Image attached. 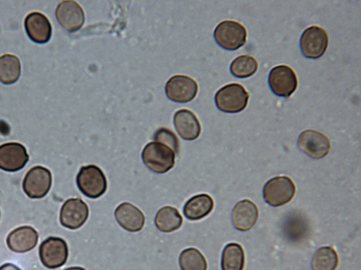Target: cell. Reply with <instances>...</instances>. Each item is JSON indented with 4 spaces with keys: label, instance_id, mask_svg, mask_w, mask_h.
Wrapping results in <instances>:
<instances>
[{
    "label": "cell",
    "instance_id": "obj_1",
    "mask_svg": "<svg viewBox=\"0 0 361 270\" xmlns=\"http://www.w3.org/2000/svg\"><path fill=\"white\" fill-rule=\"evenodd\" d=\"M142 159L149 169L157 174H164L174 167L176 154L169 146L154 141L145 146Z\"/></svg>",
    "mask_w": 361,
    "mask_h": 270
},
{
    "label": "cell",
    "instance_id": "obj_2",
    "mask_svg": "<svg viewBox=\"0 0 361 270\" xmlns=\"http://www.w3.org/2000/svg\"><path fill=\"white\" fill-rule=\"evenodd\" d=\"M250 95L242 84L232 83L220 89L215 96L217 108L227 113H238L247 106Z\"/></svg>",
    "mask_w": 361,
    "mask_h": 270
},
{
    "label": "cell",
    "instance_id": "obj_3",
    "mask_svg": "<svg viewBox=\"0 0 361 270\" xmlns=\"http://www.w3.org/2000/svg\"><path fill=\"white\" fill-rule=\"evenodd\" d=\"M76 183L80 192L89 198H99L107 190L106 177L96 165L82 167L77 176Z\"/></svg>",
    "mask_w": 361,
    "mask_h": 270
},
{
    "label": "cell",
    "instance_id": "obj_4",
    "mask_svg": "<svg viewBox=\"0 0 361 270\" xmlns=\"http://www.w3.org/2000/svg\"><path fill=\"white\" fill-rule=\"evenodd\" d=\"M247 32L245 27L235 21L225 20L216 27L214 38L224 49L235 51L247 43Z\"/></svg>",
    "mask_w": 361,
    "mask_h": 270
},
{
    "label": "cell",
    "instance_id": "obj_5",
    "mask_svg": "<svg viewBox=\"0 0 361 270\" xmlns=\"http://www.w3.org/2000/svg\"><path fill=\"white\" fill-rule=\"evenodd\" d=\"M295 186L293 180L286 176H276L269 180L263 190L264 199L271 206L284 205L293 198Z\"/></svg>",
    "mask_w": 361,
    "mask_h": 270
},
{
    "label": "cell",
    "instance_id": "obj_6",
    "mask_svg": "<svg viewBox=\"0 0 361 270\" xmlns=\"http://www.w3.org/2000/svg\"><path fill=\"white\" fill-rule=\"evenodd\" d=\"M68 246L64 239L49 237L39 248V257L42 263L48 269H57L63 266L68 259Z\"/></svg>",
    "mask_w": 361,
    "mask_h": 270
},
{
    "label": "cell",
    "instance_id": "obj_7",
    "mask_svg": "<svg viewBox=\"0 0 361 270\" xmlns=\"http://www.w3.org/2000/svg\"><path fill=\"white\" fill-rule=\"evenodd\" d=\"M52 176L51 172L43 167L37 166L26 174L23 183L25 193L32 199L45 197L51 189Z\"/></svg>",
    "mask_w": 361,
    "mask_h": 270
},
{
    "label": "cell",
    "instance_id": "obj_8",
    "mask_svg": "<svg viewBox=\"0 0 361 270\" xmlns=\"http://www.w3.org/2000/svg\"><path fill=\"white\" fill-rule=\"evenodd\" d=\"M269 86L279 97L289 98L298 87V78L295 72L288 66L280 65L270 71Z\"/></svg>",
    "mask_w": 361,
    "mask_h": 270
},
{
    "label": "cell",
    "instance_id": "obj_9",
    "mask_svg": "<svg viewBox=\"0 0 361 270\" xmlns=\"http://www.w3.org/2000/svg\"><path fill=\"white\" fill-rule=\"evenodd\" d=\"M328 45L329 37L325 30L316 25L307 28L300 40V50L307 58L322 57Z\"/></svg>",
    "mask_w": 361,
    "mask_h": 270
},
{
    "label": "cell",
    "instance_id": "obj_10",
    "mask_svg": "<svg viewBox=\"0 0 361 270\" xmlns=\"http://www.w3.org/2000/svg\"><path fill=\"white\" fill-rule=\"evenodd\" d=\"M197 93V83L188 76H173L166 85V94L169 99L178 103L191 102L195 98Z\"/></svg>",
    "mask_w": 361,
    "mask_h": 270
},
{
    "label": "cell",
    "instance_id": "obj_11",
    "mask_svg": "<svg viewBox=\"0 0 361 270\" xmlns=\"http://www.w3.org/2000/svg\"><path fill=\"white\" fill-rule=\"evenodd\" d=\"M298 146L305 155L315 160L325 158L331 149L327 136L314 130H307L300 134Z\"/></svg>",
    "mask_w": 361,
    "mask_h": 270
},
{
    "label": "cell",
    "instance_id": "obj_12",
    "mask_svg": "<svg viewBox=\"0 0 361 270\" xmlns=\"http://www.w3.org/2000/svg\"><path fill=\"white\" fill-rule=\"evenodd\" d=\"M89 217L87 204L80 198L68 200L60 212V222L67 229L75 230L84 225Z\"/></svg>",
    "mask_w": 361,
    "mask_h": 270
},
{
    "label": "cell",
    "instance_id": "obj_13",
    "mask_svg": "<svg viewBox=\"0 0 361 270\" xmlns=\"http://www.w3.org/2000/svg\"><path fill=\"white\" fill-rule=\"evenodd\" d=\"M29 156L26 148L19 143H8L0 146V169L15 172L27 163Z\"/></svg>",
    "mask_w": 361,
    "mask_h": 270
},
{
    "label": "cell",
    "instance_id": "obj_14",
    "mask_svg": "<svg viewBox=\"0 0 361 270\" xmlns=\"http://www.w3.org/2000/svg\"><path fill=\"white\" fill-rule=\"evenodd\" d=\"M56 18L69 32H75L85 22V13L82 8L75 1H63L56 10Z\"/></svg>",
    "mask_w": 361,
    "mask_h": 270
},
{
    "label": "cell",
    "instance_id": "obj_15",
    "mask_svg": "<svg viewBox=\"0 0 361 270\" xmlns=\"http://www.w3.org/2000/svg\"><path fill=\"white\" fill-rule=\"evenodd\" d=\"M25 28L30 39L44 44L50 40L52 28L48 18L40 13H30L25 20Z\"/></svg>",
    "mask_w": 361,
    "mask_h": 270
},
{
    "label": "cell",
    "instance_id": "obj_16",
    "mask_svg": "<svg viewBox=\"0 0 361 270\" xmlns=\"http://www.w3.org/2000/svg\"><path fill=\"white\" fill-rule=\"evenodd\" d=\"M258 218V207L251 200L240 201L233 209V224L238 231H248L251 230L257 224Z\"/></svg>",
    "mask_w": 361,
    "mask_h": 270
},
{
    "label": "cell",
    "instance_id": "obj_17",
    "mask_svg": "<svg viewBox=\"0 0 361 270\" xmlns=\"http://www.w3.org/2000/svg\"><path fill=\"white\" fill-rule=\"evenodd\" d=\"M115 219L120 226L130 232L141 231L145 218L139 208L130 202H123L115 210Z\"/></svg>",
    "mask_w": 361,
    "mask_h": 270
},
{
    "label": "cell",
    "instance_id": "obj_18",
    "mask_svg": "<svg viewBox=\"0 0 361 270\" xmlns=\"http://www.w3.org/2000/svg\"><path fill=\"white\" fill-rule=\"evenodd\" d=\"M39 240L38 232L31 226H23L13 231L7 238V245L16 253H25L34 250Z\"/></svg>",
    "mask_w": 361,
    "mask_h": 270
},
{
    "label": "cell",
    "instance_id": "obj_19",
    "mask_svg": "<svg viewBox=\"0 0 361 270\" xmlns=\"http://www.w3.org/2000/svg\"><path fill=\"white\" fill-rule=\"evenodd\" d=\"M173 124L178 135L187 141L196 140L201 134V125L195 113L189 110L177 111L173 117Z\"/></svg>",
    "mask_w": 361,
    "mask_h": 270
},
{
    "label": "cell",
    "instance_id": "obj_20",
    "mask_svg": "<svg viewBox=\"0 0 361 270\" xmlns=\"http://www.w3.org/2000/svg\"><path fill=\"white\" fill-rule=\"evenodd\" d=\"M214 201L207 194H200L190 199L184 207V215L190 221H199L212 212Z\"/></svg>",
    "mask_w": 361,
    "mask_h": 270
},
{
    "label": "cell",
    "instance_id": "obj_21",
    "mask_svg": "<svg viewBox=\"0 0 361 270\" xmlns=\"http://www.w3.org/2000/svg\"><path fill=\"white\" fill-rule=\"evenodd\" d=\"M155 224L160 231L171 233L183 226V219L176 208L165 206L158 212L155 218Z\"/></svg>",
    "mask_w": 361,
    "mask_h": 270
},
{
    "label": "cell",
    "instance_id": "obj_22",
    "mask_svg": "<svg viewBox=\"0 0 361 270\" xmlns=\"http://www.w3.org/2000/svg\"><path fill=\"white\" fill-rule=\"evenodd\" d=\"M21 74V65L19 58L11 54L0 57V82L4 84L16 83Z\"/></svg>",
    "mask_w": 361,
    "mask_h": 270
},
{
    "label": "cell",
    "instance_id": "obj_23",
    "mask_svg": "<svg viewBox=\"0 0 361 270\" xmlns=\"http://www.w3.org/2000/svg\"><path fill=\"white\" fill-rule=\"evenodd\" d=\"M245 264V255L242 246L235 243L226 246L221 258L222 270H243Z\"/></svg>",
    "mask_w": 361,
    "mask_h": 270
},
{
    "label": "cell",
    "instance_id": "obj_24",
    "mask_svg": "<svg viewBox=\"0 0 361 270\" xmlns=\"http://www.w3.org/2000/svg\"><path fill=\"white\" fill-rule=\"evenodd\" d=\"M230 70L237 78L244 79L253 76L258 70L257 60L250 55L240 56L232 62Z\"/></svg>",
    "mask_w": 361,
    "mask_h": 270
},
{
    "label": "cell",
    "instance_id": "obj_25",
    "mask_svg": "<svg viewBox=\"0 0 361 270\" xmlns=\"http://www.w3.org/2000/svg\"><path fill=\"white\" fill-rule=\"evenodd\" d=\"M339 264L336 251L329 247L319 249L312 259L313 270H336Z\"/></svg>",
    "mask_w": 361,
    "mask_h": 270
},
{
    "label": "cell",
    "instance_id": "obj_26",
    "mask_svg": "<svg viewBox=\"0 0 361 270\" xmlns=\"http://www.w3.org/2000/svg\"><path fill=\"white\" fill-rule=\"evenodd\" d=\"M182 270H207V264L203 255L195 248L184 250L179 256Z\"/></svg>",
    "mask_w": 361,
    "mask_h": 270
},
{
    "label": "cell",
    "instance_id": "obj_27",
    "mask_svg": "<svg viewBox=\"0 0 361 270\" xmlns=\"http://www.w3.org/2000/svg\"><path fill=\"white\" fill-rule=\"evenodd\" d=\"M154 139L156 141L164 143L173 150L176 155L178 154L179 141L177 136L171 130L162 128L159 129Z\"/></svg>",
    "mask_w": 361,
    "mask_h": 270
},
{
    "label": "cell",
    "instance_id": "obj_28",
    "mask_svg": "<svg viewBox=\"0 0 361 270\" xmlns=\"http://www.w3.org/2000/svg\"><path fill=\"white\" fill-rule=\"evenodd\" d=\"M0 270H21V269L13 264L7 263L2 266H0Z\"/></svg>",
    "mask_w": 361,
    "mask_h": 270
},
{
    "label": "cell",
    "instance_id": "obj_29",
    "mask_svg": "<svg viewBox=\"0 0 361 270\" xmlns=\"http://www.w3.org/2000/svg\"><path fill=\"white\" fill-rule=\"evenodd\" d=\"M64 270H86V269H84V268H82V267L75 266V267L67 268V269H66Z\"/></svg>",
    "mask_w": 361,
    "mask_h": 270
}]
</instances>
